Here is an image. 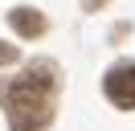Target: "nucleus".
<instances>
[{"instance_id":"3","label":"nucleus","mask_w":135,"mask_h":131,"mask_svg":"<svg viewBox=\"0 0 135 131\" xmlns=\"http://www.w3.org/2000/svg\"><path fill=\"white\" fill-rule=\"evenodd\" d=\"M8 25L21 33V37H41V33H45V16L37 12V8H12Z\"/></svg>"},{"instance_id":"2","label":"nucleus","mask_w":135,"mask_h":131,"mask_svg":"<svg viewBox=\"0 0 135 131\" xmlns=\"http://www.w3.org/2000/svg\"><path fill=\"white\" fill-rule=\"evenodd\" d=\"M107 98L115 106H135V66H115L107 74Z\"/></svg>"},{"instance_id":"5","label":"nucleus","mask_w":135,"mask_h":131,"mask_svg":"<svg viewBox=\"0 0 135 131\" xmlns=\"http://www.w3.org/2000/svg\"><path fill=\"white\" fill-rule=\"evenodd\" d=\"M98 4H107V0H86V8H98Z\"/></svg>"},{"instance_id":"4","label":"nucleus","mask_w":135,"mask_h":131,"mask_svg":"<svg viewBox=\"0 0 135 131\" xmlns=\"http://www.w3.org/2000/svg\"><path fill=\"white\" fill-rule=\"evenodd\" d=\"M8 62H17V45H0V66H8Z\"/></svg>"},{"instance_id":"1","label":"nucleus","mask_w":135,"mask_h":131,"mask_svg":"<svg viewBox=\"0 0 135 131\" xmlns=\"http://www.w3.org/2000/svg\"><path fill=\"white\" fill-rule=\"evenodd\" d=\"M4 106H8L12 131H37V127H45V123H49V111H53V78H49V66L25 70L8 90H4Z\"/></svg>"}]
</instances>
